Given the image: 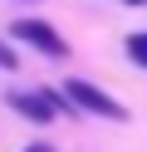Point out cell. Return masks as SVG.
<instances>
[{"mask_svg":"<svg viewBox=\"0 0 147 152\" xmlns=\"http://www.w3.org/2000/svg\"><path fill=\"white\" fill-rule=\"evenodd\" d=\"M127 5H147V0H127Z\"/></svg>","mask_w":147,"mask_h":152,"instance_id":"7","label":"cell"},{"mask_svg":"<svg viewBox=\"0 0 147 152\" xmlns=\"http://www.w3.org/2000/svg\"><path fill=\"white\" fill-rule=\"evenodd\" d=\"M25 152H54V147H49V142H29Z\"/></svg>","mask_w":147,"mask_h":152,"instance_id":"6","label":"cell"},{"mask_svg":"<svg viewBox=\"0 0 147 152\" xmlns=\"http://www.w3.org/2000/svg\"><path fill=\"white\" fill-rule=\"evenodd\" d=\"M69 98H74V108H83V113H93V118H108V123H123L127 118V108L118 98H108L98 83H88V79H69Z\"/></svg>","mask_w":147,"mask_h":152,"instance_id":"2","label":"cell"},{"mask_svg":"<svg viewBox=\"0 0 147 152\" xmlns=\"http://www.w3.org/2000/svg\"><path fill=\"white\" fill-rule=\"evenodd\" d=\"M127 59L147 69V30H142V34H127Z\"/></svg>","mask_w":147,"mask_h":152,"instance_id":"4","label":"cell"},{"mask_svg":"<svg viewBox=\"0 0 147 152\" xmlns=\"http://www.w3.org/2000/svg\"><path fill=\"white\" fill-rule=\"evenodd\" d=\"M5 103H10V108H15L25 123H39V128H44V123L64 118L74 98H64V93H54V88H39V93H15V88H10V93H5Z\"/></svg>","mask_w":147,"mask_h":152,"instance_id":"1","label":"cell"},{"mask_svg":"<svg viewBox=\"0 0 147 152\" xmlns=\"http://www.w3.org/2000/svg\"><path fill=\"white\" fill-rule=\"evenodd\" d=\"M15 64H20V59H15V49L0 39V69H5V74H15Z\"/></svg>","mask_w":147,"mask_h":152,"instance_id":"5","label":"cell"},{"mask_svg":"<svg viewBox=\"0 0 147 152\" xmlns=\"http://www.w3.org/2000/svg\"><path fill=\"white\" fill-rule=\"evenodd\" d=\"M15 39H25L29 49H39V54H54V59H64L69 54V44H64V34L54 30L49 20H15Z\"/></svg>","mask_w":147,"mask_h":152,"instance_id":"3","label":"cell"}]
</instances>
